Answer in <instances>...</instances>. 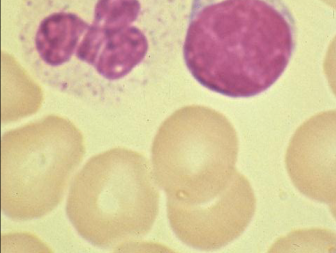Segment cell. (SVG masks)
I'll return each mask as SVG.
<instances>
[{
    "mask_svg": "<svg viewBox=\"0 0 336 253\" xmlns=\"http://www.w3.org/2000/svg\"><path fill=\"white\" fill-rule=\"evenodd\" d=\"M294 19L283 0H192L186 64L206 88L248 98L270 88L295 46Z\"/></svg>",
    "mask_w": 336,
    "mask_h": 253,
    "instance_id": "cell-1",
    "label": "cell"
},
{
    "mask_svg": "<svg viewBox=\"0 0 336 253\" xmlns=\"http://www.w3.org/2000/svg\"><path fill=\"white\" fill-rule=\"evenodd\" d=\"M308 244L312 252H332L336 248V234L320 228L296 230L278 240L269 252H301L304 248V252L308 248L310 252Z\"/></svg>",
    "mask_w": 336,
    "mask_h": 253,
    "instance_id": "cell-8",
    "label": "cell"
},
{
    "mask_svg": "<svg viewBox=\"0 0 336 253\" xmlns=\"http://www.w3.org/2000/svg\"><path fill=\"white\" fill-rule=\"evenodd\" d=\"M84 153L78 132L4 136L0 153L2 212L18 220L50 212L62 200Z\"/></svg>",
    "mask_w": 336,
    "mask_h": 253,
    "instance_id": "cell-3",
    "label": "cell"
},
{
    "mask_svg": "<svg viewBox=\"0 0 336 253\" xmlns=\"http://www.w3.org/2000/svg\"><path fill=\"white\" fill-rule=\"evenodd\" d=\"M285 163L289 176L300 192L322 203L335 204L334 136L296 134L288 148Z\"/></svg>",
    "mask_w": 336,
    "mask_h": 253,
    "instance_id": "cell-7",
    "label": "cell"
},
{
    "mask_svg": "<svg viewBox=\"0 0 336 253\" xmlns=\"http://www.w3.org/2000/svg\"><path fill=\"white\" fill-rule=\"evenodd\" d=\"M147 38L138 28H110L90 26L76 50V61L92 68L100 76L116 80L128 74L144 59Z\"/></svg>",
    "mask_w": 336,
    "mask_h": 253,
    "instance_id": "cell-6",
    "label": "cell"
},
{
    "mask_svg": "<svg viewBox=\"0 0 336 253\" xmlns=\"http://www.w3.org/2000/svg\"><path fill=\"white\" fill-rule=\"evenodd\" d=\"M140 9L138 0H98L92 23L108 27H127L137 19Z\"/></svg>",
    "mask_w": 336,
    "mask_h": 253,
    "instance_id": "cell-9",
    "label": "cell"
},
{
    "mask_svg": "<svg viewBox=\"0 0 336 253\" xmlns=\"http://www.w3.org/2000/svg\"><path fill=\"white\" fill-rule=\"evenodd\" d=\"M238 152L232 132H160L152 150L154 176L166 196L206 197L230 182Z\"/></svg>",
    "mask_w": 336,
    "mask_h": 253,
    "instance_id": "cell-4",
    "label": "cell"
},
{
    "mask_svg": "<svg viewBox=\"0 0 336 253\" xmlns=\"http://www.w3.org/2000/svg\"><path fill=\"white\" fill-rule=\"evenodd\" d=\"M154 180L143 154L123 148L109 150L90 158L76 175L67 216L92 245L120 247L151 230L159 210Z\"/></svg>",
    "mask_w": 336,
    "mask_h": 253,
    "instance_id": "cell-2",
    "label": "cell"
},
{
    "mask_svg": "<svg viewBox=\"0 0 336 253\" xmlns=\"http://www.w3.org/2000/svg\"><path fill=\"white\" fill-rule=\"evenodd\" d=\"M168 218L176 237L192 248H221L246 229L256 199L247 178L238 172L219 191L204 198L166 196Z\"/></svg>",
    "mask_w": 336,
    "mask_h": 253,
    "instance_id": "cell-5",
    "label": "cell"
}]
</instances>
